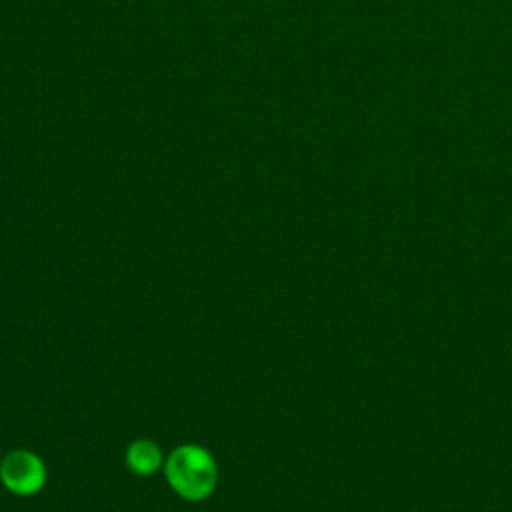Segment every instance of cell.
<instances>
[{"label":"cell","instance_id":"1","mask_svg":"<svg viewBox=\"0 0 512 512\" xmlns=\"http://www.w3.org/2000/svg\"><path fill=\"white\" fill-rule=\"evenodd\" d=\"M172 488L190 500L206 498L216 484V466L210 454L198 446H182L172 452L166 464Z\"/></svg>","mask_w":512,"mask_h":512},{"label":"cell","instance_id":"2","mask_svg":"<svg viewBox=\"0 0 512 512\" xmlns=\"http://www.w3.org/2000/svg\"><path fill=\"white\" fill-rule=\"evenodd\" d=\"M2 482L16 494H32L44 484V466L30 452H12L0 468Z\"/></svg>","mask_w":512,"mask_h":512},{"label":"cell","instance_id":"3","mask_svg":"<svg viewBox=\"0 0 512 512\" xmlns=\"http://www.w3.org/2000/svg\"><path fill=\"white\" fill-rule=\"evenodd\" d=\"M160 464V452L156 444L148 440H138L128 450V466L138 474H150Z\"/></svg>","mask_w":512,"mask_h":512}]
</instances>
